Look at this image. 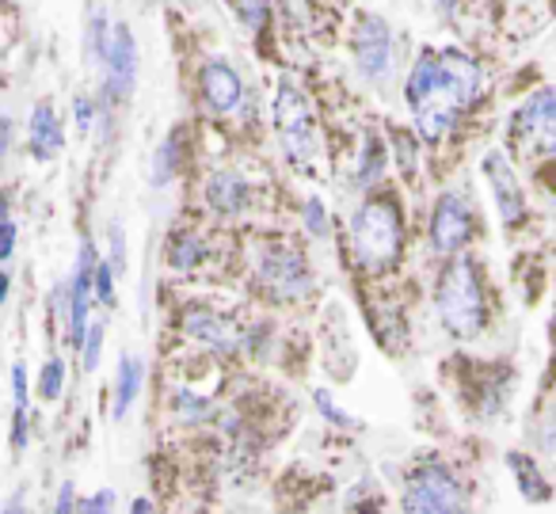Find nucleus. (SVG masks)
Instances as JSON below:
<instances>
[{
  "instance_id": "f257e3e1",
  "label": "nucleus",
  "mask_w": 556,
  "mask_h": 514,
  "mask_svg": "<svg viewBox=\"0 0 556 514\" xmlns=\"http://www.w3.org/2000/svg\"><path fill=\"white\" fill-rule=\"evenodd\" d=\"M480 92V65L462 50L419 54L408 73V108L424 141H439Z\"/></svg>"
},
{
  "instance_id": "f03ea898",
  "label": "nucleus",
  "mask_w": 556,
  "mask_h": 514,
  "mask_svg": "<svg viewBox=\"0 0 556 514\" xmlns=\"http://www.w3.org/2000/svg\"><path fill=\"white\" fill-rule=\"evenodd\" d=\"M434 309H439L446 331L457 339H472L484 328V286H480V275L469 260L454 255V263L442 271L439 290H434Z\"/></svg>"
},
{
  "instance_id": "7ed1b4c3",
  "label": "nucleus",
  "mask_w": 556,
  "mask_h": 514,
  "mask_svg": "<svg viewBox=\"0 0 556 514\" xmlns=\"http://www.w3.org/2000/svg\"><path fill=\"white\" fill-rule=\"evenodd\" d=\"M404 248V225L393 202H366L351 217V252L363 271H389Z\"/></svg>"
},
{
  "instance_id": "20e7f679",
  "label": "nucleus",
  "mask_w": 556,
  "mask_h": 514,
  "mask_svg": "<svg viewBox=\"0 0 556 514\" xmlns=\"http://www.w3.org/2000/svg\"><path fill=\"white\" fill-rule=\"evenodd\" d=\"M270 115H275V130H278V138H282V149H287L290 161L309 164L313 153H317V134H313V108L302 88H294L287 80V85L275 92Z\"/></svg>"
},
{
  "instance_id": "39448f33",
  "label": "nucleus",
  "mask_w": 556,
  "mask_h": 514,
  "mask_svg": "<svg viewBox=\"0 0 556 514\" xmlns=\"http://www.w3.org/2000/svg\"><path fill=\"white\" fill-rule=\"evenodd\" d=\"M404 514H465V491L442 465H427L404 488Z\"/></svg>"
},
{
  "instance_id": "423d86ee",
  "label": "nucleus",
  "mask_w": 556,
  "mask_h": 514,
  "mask_svg": "<svg viewBox=\"0 0 556 514\" xmlns=\"http://www.w3.org/2000/svg\"><path fill=\"white\" fill-rule=\"evenodd\" d=\"M510 138H515L518 146L533 149V153L556 156V88H541V92H533L530 100L515 111Z\"/></svg>"
},
{
  "instance_id": "0eeeda50",
  "label": "nucleus",
  "mask_w": 556,
  "mask_h": 514,
  "mask_svg": "<svg viewBox=\"0 0 556 514\" xmlns=\"http://www.w3.org/2000/svg\"><path fill=\"white\" fill-rule=\"evenodd\" d=\"M255 275H260L263 290H267L270 298L298 301L302 293H309V263H305L302 252H294V248L270 245L267 252L260 255Z\"/></svg>"
},
{
  "instance_id": "6e6552de",
  "label": "nucleus",
  "mask_w": 556,
  "mask_h": 514,
  "mask_svg": "<svg viewBox=\"0 0 556 514\" xmlns=\"http://www.w3.org/2000/svg\"><path fill=\"white\" fill-rule=\"evenodd\" d=\"M100 255H96L92 240H85L77 252V271H73L70 283V343L80 347L88 336V313H92V298H96V271H100Z\"/></svg>"
},
{
  "instance_id": "1a4fd4ad",
  "label": "nucleus",
  "mask_w": 556,
  "mask_h": 514,
  "mask_svg": "<svg viewBox=\"0 0 556 514\" xmlns=\"http://www.w3.org/2000/svg\"><path fill=\"white\" fill-rule=\"evenodd\" d=\"M138 85V39L126 24H115L111 32V50L108 62H103V88H108V100L118 103L134 92Z\"/></svg>"
},
{
  "instance_id": "9d476101",
  "label": "nucleus",
  "mask_w": 556,
  "mask_h": 514,
  "mask_svg": "<svg viewBox=\"0 0 556 514\" xmlns=\"http://www.w3.org/2000/svg\"><path fill=\"white\" fill-rule=\"evenodd\" d=\"M472 237V214H469V202L462 195L446 191L439 202H434V214H431V245L434 252L442 255H457Z\"/></svg>"
},
{
  "instance_id": "9b49d317",
  "label": "nucleus",
  "mask_w": 556,
  "mask_h": 514,
  "mask_svg": "<svg viewBox=\"0 0 556 514\" xmlns=\"http://www.w3.org/2000/svg\"><path fill=\"white\" fill-rule=\"evenodd\" d=\"M355 65L366 80H381L393 65V32L381 16H363L355 27Z\"/></svg>"
},
{
  "instance_id": "f8f14e48",
  "label": "nucleus",
  "mask_w": 556,
  "mask_h": 514,
  "mask_svg": "<svg viewBox=\"0 0 556 514\" xmlns=\"http://www.w3.org/2000/svg\"><path fill=\"white\" fill-rule=\"evenodd\" d=\"M480 168H484V179H488V187H492V199H495V210H500L503 225H518L522 222V187H518V176H515V168H510V161L500 149H492Z\"/></svg>"
},
{
  "instance_id": "ddd939ff",
  "label": "nucleus",
  "mask_w": 556,
  "mask_h": 514,
  "mask_svg": "<svg viewBox=\"0 0 556 514\" xmlns=\"http://www.w3.org/2000/svg\"><path fill=\"white\" fill-rule=\"evenodd\" d=\"M199 85H202V100H206V108L214 111V115H229L240 103V96H244V85H240L237 70H232L229 62H222V58L202 65Z\"/></svg>"
},
{
  "instance_id": "4468645a",
  "label": "nucleus",
  "mask_w": 556,
  "mask_h": 514,
  "mask_svg": "<svg viewBox=\"0 0 556 514\" xmlns=\"http://www.w3.org/2000/svg\"><path fill=\"white\" fill-rule=\"evenodd\" d=\"M27 146H31L35 161H58L65 149V130H62V118H58L54 103H35L31 118H27Z\"/></svg>"
},
{
  "instance_id": "2eb2a0df",
  "label": "nucleus",
  "mask_w": 556,
  "mask_h": 514,
  "mask_svg": "<svg viewBox=\"0 0 556 514\" xmlns=\"http://www.w3.org/2000/svg\"><path fill=\"white\" fill-rule=\"evenodd\" d=\"M184 331L191 339H199V343H206L210 351H222V354H229L240 347V331L232 328L222 313H214V309H187Z\"/></svg>"
},
{
  "instance_id": "dca6fc26",
  "label": "nucleus",
  "mask_w": 556,
  "mask_h": 514,
  "mask_svg": "<svg viewBox=\"0 0 556 514\" xmlns=\"http://www.w3.org/2000/svg\"><path fill=\"white\" fill-rule=\"evenodd\" d=\"M206 202H210V210L222 217L240 214V210L248 206V184L240 176H232V172H214V176L206 179Z\"/></svg>"
},
{
  "instance_id": "f3484780",
  "label": "nucleus",
  "mask_w": 556,
  "mask_h": 514,
  "mask_svg": "<svg viewBox=\"0 0 556 514\" xmlns=\"http://www.w3.org/2000/svg\"><path fill=\"white\" fill-rule=\"evenodd\" d=\"M141 381H146V366H141L138 354H123L118 359V374H115V419H123L134 408L141 392Z\"/></svg>"
},
{
  "instance_id": "a211bd4d",
  "label": "nucleus",
  "mask_w": 556,
  "mask_h": 514,
  "mask_svg": "<svg viewBox=\"0 0 556 514\" xmlns=\"http://www.w3.org/2000/svg\"><path fill=\"white\" fill-rule=\"evenodd\" d=\"M507 465H510V473H515V480H518V491H522L530 503H545L553 491H548V484H545V476L538 473V465H533L526 453H507Z\"/></svg>"
},
{
  "instance_id": "6ab92c4d",
  "label": "nucleus",
  "mask_w": 556,
  "mask_h": 514,
  "mask_svg": "<svg viewBox=\"0 0 556 514\" xmlns=\"http://www.w3.org/2000/svg\"><path fill=\"white\" fill-rule=\"evenodd\" d=\"M206 260V245L194 233H176L168 245V267L172 271H194Z\"/></svg>"
},
{
  "instance_id": "aec40b11",
  "label": "nucleus",
  "mask_w": 556,
  "mask_h": 514,
  "mask_svg": "<svg viewBox=\"0 0 556 514\" xmlns=\"http://www.w3.org/2000/svg\"><path fill=\"white\" fill-rule=\"evenodd\" d=\"M179 153H184V149H179V134H168V138L161 141V149L153 153V179H149V184L168 187L179 172Z\"/></svg>"
},
{
  "instance_id": "412c9836",
  "label": "nucleus",
  "mask_w": 556,
  "mask_h": 514,
  "mask_svg": "<svg viewBox=\"0 0 556 514\" xmlns=\"http://www.w3.org/2000/svg\"><path fill=\"white\" fill-rule=\"evenodd\" d=\"M12 392H16V427H12V446L24 450L27 446V369H24V362L12 366Z\"/></svg>"
},
{
  "instance_id": "4be33fe9",
  "label": "nucleus",
  "mask_w": 556,
  "mask_h": 514,
  "mask_svg": "<svg viewBox=\"0 0 556 514\" xmlns=\"http://www.w3.org/2000/svg\"><path fill=\"white\" fill-rule=\"evenodd\" d=\"M111 32H115V27H108V16H103V12H92V16H88V62H96V65L108 62Z\"/></svg>"
},
{
  "instance_id": "5701e85b",
  "label": "nucleus",
  "mask_w": 556,
  "mask_h": 514,
  "mask_svg": "<svg viewBox=\"0 0 556 514\" xmlns=\"http://www.w3.org/2000/svg\"><path fill=\"white\" fill-rule=\"evenodd\" d=\"M381 172H386V149L370 138V141H366V149H363V161H358L355 184L358 187H374L381 179Z\"/></svg>"
},
{
  "instance_id": "b1692460",
  "label": "nucleus",
  "mask_w": 556,
  "mask_h": 514,
  "mask_svg": "<svg viewBox=\"0 0 556 514\" xmlns=\"http://www.w3.org/2000/svg\"><path fill=\"white\" fill-rule=\"evenodd\" d=\"M100 354H103V321H92L85 343H80V366H85V374H92L100 366Z\"/></svg>"
},
{
  "instance_id": "393cba45",
  "label": "nucleus",
  "mask_w": 556,
  "mask_h": 514,
  "mask_svg": "<svg viewBox=\"0 0 556 514\" xmlns=\"http://www.w3.org/2000/svg\"><path fill=\"white\" fill-rule=\"evenodd\" d=\"M65 389V362L62 359H50L47 366H42V377H39V392L42 400H58Z\"/></svg>"
},
{
  "instance_id": "a878e982",
  "label": "nucleus",
  "mask_w": 556,
  "mask_h": 514,
  "mask_svg": "<svg viewBox=\"0 0 556 514\" xmlns=\"http://www.w3.org/2000/svg\"><path fill=\"white\" fill-rule=\"evenodd\" d=\"M108 263L115 267V275H123L126 271V233L118 222L108 225Z\"/></svg>"
},
{
  "instance_id": "bb28decb",
  "label": "nucleus",
  "mask_w": 556,
  "mask_h": 514,
  "mask_svg": "<svg viewBox=\"0 0 556 514\" xmlns=\"http://www.w3.org/2000/svg\"><path fill=\"white\" fill-rule=\"evenodd\" d=\"M237 16L244 20L248 27H263L270 16V0H237Z\"/></svg>"
},
{
  "instance_id": "cd10ccee",
  "label": "nucleus",
  "mask_w": 556,
  "mask_h": 514,
  "mask_svg": "<svg viewBox=\"0 0 556 514\" xmlns=\"http://www.w3.org/2000/svg\"><path fill=\"white\" fill-rule=\"evenodd\" d=\"M96 301L100 305H115V267H111L108 260L100 263V271H96Z\"/></svg>"
},
{
  "instance_id": "c85d7f7f",
  "label": "nucleus",
  "mask_w": 556,
  "mask_h": 514,
  "mask_svg": "<svg viewBox=\"0 0 556 514\" xmlns=\"http://www.w3.org/2000/svg\"><path fill=\"white\" fill-rule=\"evenodd\" d=\"M176 408H179V415H184V419H206V415H210V400H199L194 392H187V389L176 392Z\"/></svg>"
},
{
  "instance_id": "c756f323",
  "label": "nucleus",
  "mask_w": 556,
  "mask_h": 514,
  "mask_svg": "<svg viewBox=\"0 0 556 514\" xmlns=\"http://www.w3.org/2000/svg\"><path fill=\"white\" fill-rule=\"evenodd\" d=\"M305 229H309L313 237H325V233H328L325 202H320V199H309V202H305Z\"/></svg>"
},
{
  "instance_id": "7c9ffc66",
  "label": "nucleus",
  "mask_w": 556,
  "mask_h": 514,
  "mask_svg": "<svg viewBox=\"0 0 556 514\" xmlns=\"http://www.w3.org/2000/svg\"><path fill=\"white\" fill-rule=\"evenodd\" d=\"M111 511H115V491L111 488L96 491V496H88L85 503H80V514H111Z\"/></svg>"
},
{
  "instance_id": "2f4dec72",
  "label": "nucleus",
  "mask_w": 556,
  "mask_h": 514,
  "mask_svg": "<svg viewBox=\"0 0 556 514\" xmlns=\"http://www.w3.org/2000/svg\"><path fill=\"white\" fill-rule=\"evenodd\" d=\"M317 408L325 412V419H332V423H336V427H355V419H351L348 412H340V408L332 404V397H328L325 389L317 392Z\"/></svg>"
},
{
  "instance_id": "473e14b6",
  "label": "nucleus",
  "mask_w": 556,
  "mask_h": 514,
  "mask_svg": "<svg viewBox=\"0 0 556 514\" xmlns=\"http://www.w3.org/2000/svg\"><path fill=\"white\" fill-rule=\"evenodd\" d=\"M73 111H77V130L88 134L96 123V103L88 100V96H77V103H73Z\"/></svg>"
},
{
  "instance_id": "72a5a7b5",
  "label": "nucleus",
  "mask_w": 556,
  "mask_h": 514,
  "mask_svg": "<svg viewBox=\"0 0 556 514\" xmlns=\"http://www.w3.org/2000/svg\"><path fill=\"white\" fill-rule=\"evenodd\" d=\"M12 252H16V222H12V214H4V240H0V260L12 263Z\"/></svg>"
},
{
  "instance_id": "f704fd0d",
  "label": "nucleus",
  "mask_w": 556,
  "mask_h": 514,
  "mask_svg": "<svg viewBox=\"0 0 556 514\" xmlns=\"http://www.w3.org/2000/svg\"><path fill=\"white\" fill-rule=\"evenodd\" d=\"M54 514H77V491H73V484H62V491H58V503H54Z\"/></svg>"
},
{
  "instance_id": "c9c22d12",
  "label": "nucleus",
  "mask_w": 556,
  "mask_h": 514,
  "mask_svg": "<svg viewBox=\"0 0 556 514\" xmlns=\"http://www.w3.org/2000/svg\"><path fill=\"white\" fill-rule=\"evenodd\" d=\"M541 442H545L548 450H556V404L548 408V415H545V430H541Z\"/></svg>"
},
{
  "instance_id": "e433bc0d",
  "label": "nucleus",
  "mask_w": 556,
  "mask_h": 514,
  "mask_svg": "<svg viewBox=\"0 0 556 514\" xmlns=\"http://www.w3.org/2000/svg\"><path fill=\"white\" fill-rule=\"evenodd\" d=\"M4 514H27V511H24V496H20V491L9 499V506H4Z\"/></svg>"
},
{
  "instance_id": "4c0bfd02",
  "label": "nucleus",
  "mask_w": 556,
  "mask_h": 514,
  "mask_svg": "<svg viewBox=\"0 0 556 514\" xmlns=\"http://www.w3.org/2000/svg\"><path fill=\"white\" fill-rule=\"evenodd\" d=\"M130 514H153V503H149V499H134Z\"/></svg>"
},
{
  "instance_id": "58836bf2",
  "label": "nucleus",
  "mask_w": 556,
  "mask_h": 514,
  "mask_svg": "<svg viewBox=\"0 0 556 514\" xmlns=\"http://www.w3.org/2000/svg\"><path fill=\"white\" fill-rule=\"evenodd\" d=\"M454 4H457V0H439V12H446V16H450V12H454Z\"/></svg>"
}]
</instances>
